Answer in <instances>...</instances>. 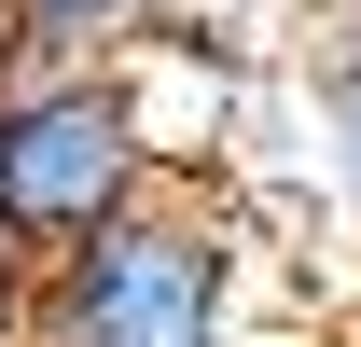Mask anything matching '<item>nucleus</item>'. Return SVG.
Wrapping results in <instances>:
<instances>
[{
    "instance_id": "f257e3e1",
    "label": "nucleus",
    "mask_w": 361,
    "mask_h": 347,
    "mask_svg": "<svg viewBox=\"0 0 361 347\" xmlns=\"http://www.w3.org/2000/svg\"><path fill=\"white\" fill-rule=\"evenodd\" d=\"M167 181L180 167H167V139H153V111H139L126 56H28L14 42V70H0V236L28 264L97 250Z\"/></svg>"
},
{
    "instance_id": "f03ea898",
    "label": "nucleus",
    "mask_w": 361,
    "mask_h": 347,
    "mask_svg": "<svg viewBox=\"0 0 361 347\" xmlns=\"http://www.w3.org/2000/svg\"><path fill=\"white\" fill-rule=\"evenodd\" d=\"M236 209L209 181H167L139 222H111L97 250L42 264L28 347H236Z\"/></svg>"
},
{
    "instance_id": "7ed1b4c3",
    "label": "nucleus",
    "mask_w": 361,
    "mask_h": 347,
    "mask_svg": "<svg viewBox=\"0 0 361 347\" xmlns=\"http://www.w3.org/2000/svg\"><path fill=\"white\" fill-rule=\"evenodd\" d=\"M306 126H319V167H334V195L361 209V28H334V42L306 56Z\"/></svg>"
},
{
    "instance_id": "20e7f679",
    "label": "nucleus",
    "mask_w": 361,
    "mask_h": 347,
    "mask_svg": "<svg viewBox=\"0 0 361 347\" xmlns=\"http://www.w3.org/2000/svg\"><path fill=\"white\" fill-rule=\"evenodd\" d=\"M0 14H14V42H28V56H126L153 0H0Z\"/></svg>"
},
{
    "instance_id": "39448f33",
    "label": "nucleus",
    "mask_w": 361,
    "mask_h": 347,
    "mask_svg": "<svg viewBox=\"0 0 361 347\" xmlns=\"http://www.w3.org/2000/svg\"><path fill=\"white\" fill-rule=\"evenodd\" d=\"M28 305H42V264L0 236V347H28Z\"/></svg>"
},
{
    "instance_id": "423d86ee",
    "label": "nucleus",
    "mask_w": 361,
    "mask_h": 347,
    "mask_svg": "<svg viewBox=\"0 0 361 347\" xmlns=\"http://www.w3.org/2000/svg\"><path fill=\"white\" fill-rule=\"evenodd\" d=\"M306 14H334V28H361V0H306Z\"/></svg>"
},
{
    "instance_id": "0eeeda50",
    "label": "nucleus",
    "mask_w": 361,
    "mask_h": 347,
    "mask_svg": "<svg viewBox=\"0 0 361 347\" xmlns=\"http://www.w3.org/2000/svg\"><path fill=\"white\" fill-rule=\"evenodd\" d=\"M0 70H14V14H0Z\"/></svg>"
}]
</instances>
